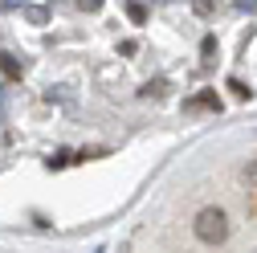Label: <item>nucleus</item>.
Wrapping results in <instances>:
<instances>
[{
    "instance_id": "1",
    "label": "nucleus",
    "mask_w": 257,
    "mask_h": 253,
    "mask_svg": "<svg viewBox=\"0 0 257 253\" xmlns=\"http://www.w3.org/2000/svg\"><path fill=\"white\" fill-rule=\"evenodd\" d=\"M192 233H196L204 245H220L224 237H229V212L216 208V204L200 208V212H196V220H192Z\"/></svg>"
},
{
    "instance_id": "9",
    "label": "nucleus",
    "mask_w": 257,
    "mask_h": 253,
    "mask_svg": "<svg viewBox=\"0 0 257 253\" xmlns=\"http://www.w3.org/2000/svg\"><path fill=\"white\" fill-rule=\"evenodd\" d=\"M78 5H82L86 13H98V9H102V0H78Z\"/></svg>"
},
{
    "instance_id": "7",
    "label": "nucleus",
    "mask_w": 257,
    "mask_h": 253,
    "mask_svg": "<svg viewBox=\"0 0 257 253\" xmlns=\"http://www.w3.org/2000/svg\"><path fill=\"white\" fill-rule=\"evenodd\" d=\"M229 90L237 94V98H249V86H245V82H237V78H229Z\"/></svg>"
},
{
    "instance_id": "4",
    "label": "nucleus",
    "mask_w": 257,
    "mask_h": 253,
    "mask_svg": "<svg viewBox=\"0 0 257 253\" xmlns=\"http://www.w3.org/2000/svg\"><path fill=\"white\" fill-rule=\"evenodd\" d=\"M122 5H126V17H131V25H143V21H147V9L139 5V0H122Z\"/></svg>"
},
{
    "instance_id": "2",
    "label": "nucleus",
    "mask_w": 257,
    "mask_h": 253,
    "mask_svg": "<svg viewBox=\"0 0 257 253\" xmlns=\"http://www.w3.org/2000/svg\"><path fill=\"white\" fill-rule=\"evenodd\" d=\"M184 110H220L216 90H204V94H196V98H188V102H184Z\"/></svg>"
},
{
    "instance_id": "5",
    "label": "nucleus",
    "mask_w": 257,
    "mask_h": 253,
    "mask_svg": "<svg viewBox=\"0 0 257 253\" xmlns=\"http://www.w3.org/2000/svg\"><path fill=\"white\" fill-rule=\"evenodd\" d=\"M192 13H196V17H212L216 13V0H192Z\"/></svg>"
},
{
    "instance_id": "8",
    "label": "nucleus",
    "mask_w": 257,
    "mask_h": 253,
    "mask_svg": "<svg viewBox=\"0 0 257 253\" xmlns=\"http://www.w3.org/2000/svg\"><path fill=\"white\" fill-rule=\"evenodd\" d=\"M200 53H204V61H212V53H216V37H204V45H200Z\"/></svg>"
},
{
    "instance_id": "3",
    "label": "nucleus",
    "mask_w": 257,
    "mask_h": 253,
    "mask_svg": "<svg viewBox=\"0 0 257 253\" xmlns=\"http://www.w3.org/2000/svg\"><path fill=\"white\" fill-rule=\"evenodd\" d=\"M0 70H5V78H9V82H17V78L25 74V70H21V61H17L13 53H0Z\"/></svg>"
},
{
    "instance_id": "10",
    "label": "nucleus",
    "mask_w": 257,
    "mask_h": 253,
    "mask_svg": "<svg viewBox=\"0 0 257 253\" xmlns=\"http://www.w3.org/2000/svg\"><path fill=\"white\" fill-rule=\"evenodd\" d=\"M245 208H249V216H257V192H249V200H245Z\"/></svg>"
},
{
    "instance_id": "11",
    "label": "nucleus",
    "mask_w": 257,
    "mask_h": 253,
    "mask_svg": "<svg viewBox=\"0 0 257 253\" xmlns=\"http://www.w3.org/2000/svg\"><path fill=\"white\" fill-rule=\"evenodd\" d=\"M237 9H245V13H257V0H237Z\"/></svg>"
},
{
    "instance_id": "6",
    "label": "nucleus",
    "mask_w": 257,
    "mask_h": 253,
    "mask_svg": "<svg viewBox=\"0 0 257 253\" xmlns=\"http://www.w3.org/2000/svg\"><path fill=\"white\" fill-rule=\"evenodd\" d=\"M245 184H249V192H257V160L245 164Z\"/></svg>"
}]
</instances>
